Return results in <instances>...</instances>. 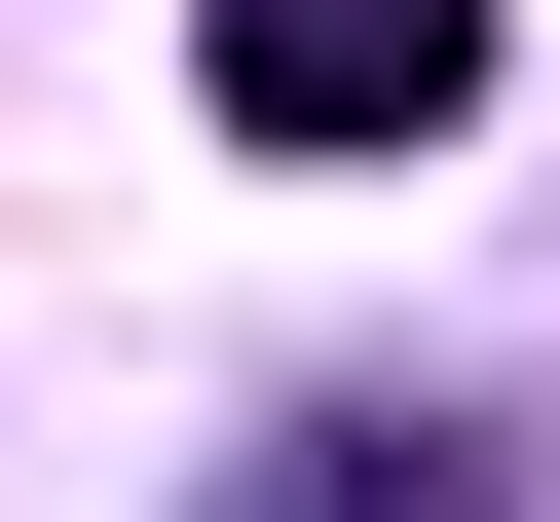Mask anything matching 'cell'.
Returning a JSON list of instances; mask_svg holds the SVG:
<instances>
[{
    "mask_svg": "<svg viewBox=\"0 0 560 522\" xmlns=\"http://www.w3.org/2000/svg\"><path fill=\"white\" fill-rule=\"evenodd\" d=\"M448 112H486V0H224V150L337 187V150H448Z\"/></svg>",
    "mask_w": 560,
    "mask_h": 522,
    "instance_id": "obj_1",
    "label": "cell"
}]
</instances>
